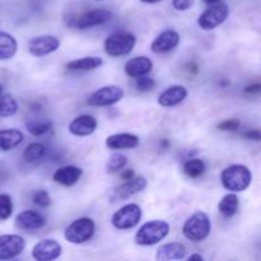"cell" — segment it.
I'll return each mask as SVG.
<instances>
[{
	"instance_id": "1",
	"label": "cell",
	"mask_w": 261,
	"mask_h": 261,
	"mask_svg": "<svg viewBox=\"0 0 261 261\" xmlns=\"http://www.w3.org/2000/svg\"><path fill=\"white\" fill-rule=\"evenodd\" d=\"M222 185L231 193L245 191L252 181V173L244 165H232L224 168L221 173Z\"/></svg>"
},
{
	"instance_id": "2",
	"label": "cell",
	"mask_w": 261,
	"mask_h": 261,
	"mask_svg": "<svg viewBox=\"0 0 261 261\" xmlns=\"http://www.w3.org/2000/svg\"><path fill=\"white\" fill-rule=\"evenodd\" d=\"M170 233V224L166 221L153 219L147 222L135 233L134 241L139 246H153L162 241Z\"/></svg>"
},
{
	"instance_id": "3",
	"label": "cell",
	"mask_w": 261,
	"mask_h": 261,
	"mask_svg": "<svg viewBox=\"0 0 261 261\" xmlns=\"http://www.w3.org/2000/svg\"><path fill=\"white\" fill-rule=\"evenodd\" d=\"M212 231L211 218L204 212H196L189 217L182 226V233L193 242H200L209 236Z\"/></svg>"
},
{
	"instance_id": "4",
	"label": "cell",
	"mask_w": 261,
	"mask_h": 261,
	"mask_svg": "<svg viewBox=\"0 0 261 261\" xmlns=\"http://www.w3.org/2000/svg\"><path fill=\"white\" fill-rule=\"evenodd\" d=\"M137 38L133 33L121 31L110 35L105 40V53L111 58H119V56L127 55L134 48Z\"/></svg>"
},
{
	"instance_id": "5",
	"label": "cell",
	"mask_w": 261,
	"mask_h": 261,
	"mask_svg": "<svg viewBox=\"0 0 261 261\" xmlns=\"http://www.w3.org/2000/svg\"><path fill=\"white\" fill-rule=\"evenodd\" d=\"M94 231H96V224H94L93 219L83 217V218H78L66 227L64 237L70 244L81 245L89 241L93 237Z\"/></svg>"
},
{
	"instance_id": "6",
	"label": "cell",
	"mask_w": 261,
	"mask_h": 261,
	"mask_svg": "<svg viewBox=\"0 0 261 261\" xmlns=\"http://www.w3.org/2000/svg\"><path fill=\"white\" fill-rule=\"evenodd\" d=\"M228 14L229 7L226 3H213L198 18V25L204 31H212L226 22Z\"/></svg>"
},
{
	"instance_id": "7",
	"label": "cell",
	"mask_w": 261,
	"mask_h": 261,
	"mask_svg": "<svg viewBox=\"0 0 261 261\" xmlns=\"http://www.w3.org/2000/svg\"><path fill=\"white\" fill-rule=\"evenodd\" d=\"M142 219V208L138 204H127L120 208L116 213L112 216L111 223L116 229H132L139 224Z\"/></svg>"
},
{
	"instance_id": "8",
	"label": "cell",
	"mask_w": 261,
	"mask_h": 261,
	"mask_svg": "<svg viewBox=\"0 0 261 261\" xmlns=\"http://www.w3.org/2000/svg\"><path fill=\"white\" fill-rule=\"evenodd\" d=\"M124 89L119 86H105L102 88L97 89L96 92L89 96L88 105L89 106L96 107H103V106H111V105L117 103L124 98Z\"/></svg>"
},
{
	"instance_id": "9",
	"label": "cell",
	"mask_w": 261,
	"mask_h": 261,
	"mask_svg": "<svg viewBox=\"0 0 261 261\" xmlns=\"http://www.w3.org/2000/svg\"><path fill=\"white\" fill-rule=\"evenodd\" d=\"M59 47H60V40L51 35L37 36V37L31 38L28 42V51L31 55L36 56V58L50 55V54L58 51Z\"/></svg>"
},
{
	"instance_id": "10",
	"label": "cell",
	"mask_w": 261,
	"mask_h": 261,
	"mask_svg": "<svg viewBox=\"0 0 261 261\" xmlns=\"http://www.w3.org/2000/svg\"><path fill=\"white\" fill-rule=\"evenodd\" d=\"M147 178L144 176H133L129 180H125L124 184L115 188L111 193L112 200H126L135 194L140 193L147 188Z\"/></svg>"
},
{
	"instance_id": "11",
	"label": "cell",
	"mask_w": 261,
	"mask_h": 261,
	"mask_svg": "<svg viewBox=\"0 0 261 261\" xmlns=\"http://www.w3.org/2000/svg\"><path fill=\"white\" fill-rule=\"evenodd\" d=\"M112 18V13L107 9H93L89 12L83 13L82 15L76 17L73 22L70 23L73 27L79 28V30H87V28L96 27V25H102L109 22Z\"/></svg>"
},
{
	"instance_id": "12",
	"label": "cell",
	"mask_w": 261,
	"mask_h": 261,
	"mask_svg": "<svg viewBox=\"0 0 261 261\" xmlns=\"http://www.w3.org/2000/svg\"><path fill=\"white\" fill-rule=\"evenodd\" d=\"M24 239L19 234H2L0 236V260H12L19 256L24 250Z\"/></svg>"
},
{
	"instance_id": "13",
	"label": "cell",
	"mask_w": 261,
	"mask_h": 261,
	"mask_svg": "<svg viewBox=\"0 0 261 261\" xmlns=\"http://www.w3.org/2000/svg\"><path fill=\"white\" fill-rule=\"evenodd\" d=\"M63 247L55 240H41L33 246L32 257L37 261H51L61 256Z\"/></svg>"
},
{
	"instance_id": "14",
	"label": "cell",
	"mask_w": 261,
	"mask_h": 261,
	"mask_svg": "<svg viewBox=\"0 0 261 261\" xmlns=\"http://www.w3.org/2000/svg\"><path fill=\"white\" fill-rule=\"evenodd\" d=\"M180 42V35L175 30H166L153 40L150 50L154 54H166L176 47Z\"/></svg>"
},
{
	"instance_id": "15",
	"label": "cell",
	"mask_w": 261,
	"mask_h": 261,
	"mask_svg": "<svg viewBox=\"0 0 261 261\" xmlns=\"http://www.w3.org/2000/svg\"><path fill=\"white\" fill-rule=\"evenodd\" d=\"M15 226L22 231H37L46 226V218L36 211H23L15 218Z\"/></svg>"
},
{
	"instance_id": "16",
	"label": "cell",
	"mask_w": 261,
	"mask_h": 261,
	"mask_svg": "<svg viewBox=\"0 0 261 261\" xmlns=\"http://www.w3.org/2000/svg\"><path fill=\"white\" fill-rule=\"evenodd\" d=\"M96 117L92 115H81V116L75 117L73 121L69 124V132L75 137H88V135L93 134L97 129Z\"/></svg>"
},
{
	"instance_id": "17",
	"label": "cell",
	"mask_w": 261,
	"mask_h": 261,
	"mask_svg": "<svg viewBox=\"0 0 261 261\" xmlns=\"http://www.w3.org/2000/svg\"><path fill=\"white\" fill-rule=\"evenodd\" d=\"M186 97H188V89L184 86L176 84V86L168 87L167 89H165L160 94L158 103L162 107H173L180 105L182 101H185Z\"/></svg>"
},
{
	"instance_id": "18",
	"label": "cell",
	"mask_w": 261,
	"mask_h": 261,
	"mask_svg": "<svg viewBox=\"0 0 261 261\" xmlns=\"http://www.w3.org/2000/svg\"><path fill=\"white\" fill-rule=\"evenodd\" d=\"M139 145V138L130 133H120V134L110 135L106 139V147L109 149H134Z\"/></svg>"
},
{
	"instance_id": "19",
	"label": "cell",
	"mask_w": 261,
	"mask_h": 261,
	"mask_svg": "<svg viewBox=\"0 0 261 261\" xmlns=\"http://www.w3.org/2000/svg\"><path fill=\"white\" fill-rule=\"evenodd\" d=\"M153 63L149 58L145 56H138V58H133L125 64V73L130 76V78H138V76L147 75L152 71Z\"/></svg>"
},
{
	"instance_id": "20",
	"label": "cell",
	"mask_w": 261,
	"mask_h": 261,
	"mask_svg": "<svg viewBox=\"0 0 261 261\" xmlns=\"http://www.w3.org/2000/svg\"><path fill=\"white\" fill-rule=\"evenodd\" d=\"M83 175V170L76 166H64L55 171L53 180L64 186H73L79 181Z\"/></svg>"
},
{
	"instance_id": "21",
	"label": "cell",
	"mask_w": 261,
	"mask_h": 261,
	"mask_svg": "<svg viewBox=\"0 0 261 261\" xmlns=\"http://www.w3.org/2000/svg\"><path fill=\"white\" fill-rule=\"evenodd\" d=\"M186 256V247L180 242H171V244L162 245L158 247L155 252V260L168 261V260H182Z\"/></svg>"
},
{
	"instance_id": "22",
	"label": "cell",
	"mask_w": 261,
	"mask_h": 261,
	"mask_svg": "<svg viewBox=\"0 0 261 261\" xmlns=\"http://www.w3.org/2000/svg\"><path fill=\"white\" fill-rule=\"evenodd\" d=\"M24 139V135L18 129L0 130V150L8 152L14 149Z\"/></svg>"
},
{
	"instance_id": "23",
	"label": "cell",
	"mask_w": 261,
	"mask_h": 261,
	"mask_svg": "<svg viewBox=\"0 0 261 261\" xmlns=\"http://www.w3.org/2000/svg\"><path fill=\"white\" fill-rule=\"evenodd\" d=\"M103 64L102 58L98 56H86L82 59H75L66 64V69L69 70H81V71H89L99 68Z\"/></svg>"
},
{
	"instance_id": "24",
	"label": "cell",
	"mask_w": 261,
	"mask_h": 261,
	"mask_svg": "<svg viewBox=\"0 0 261 261\" xmlns=\"http://www.w3.org/2000/svg\"><path fill=\"white\" fill-rule=\"evenodd\" d=\"M18 50V42L10 33L0 31V61L9 60Z\"/></svg>"
},
{
	"instance_id": "25",
	"label": "cell",
	"mask_w": 261,
	"mask_h": 261,
	"mask_svg": "<svg viewBox=\"0 0 261 261\" xmlns=\"http://www.w3.org/2000/svg\"><path fill=\"white\" fill-rule=\"evenodd\" d=\"M240 206V199L236 193H229L221 199L218 204V211L226 218H231L237 213Z\"/></svg>"
},
{
	"instance_id": "26",
	"label": "cell",
	"mask_w": 261,
	"mask_h": 261,
	"mask_svg": "<svg viewBox=\"0 0 261 261\" xmlns=\"http://www.w3.org/2000/svg\"><path fill=\"white\" fill-rule=\"evenodd\" d=\"M18 112V102L12 94H0V117H10Z\"/></svg>"
},
{
	"instance_id": "27",
	"label": "cell",
	"mask_w": 261,
	"mask_h": 261,
	"mask_svg": "<svg viewBox=\"0 0 261 261\" xmlns=\"http://www.w3.org/2000/svg\"><path fill=\"white\" fill-rule=\"evenodd\" d=\"M53 122L50 120H30L25 122V129L33 137H41L50 132Z\"/></svg>"
},
{
	"instance_id": "28",
	"label": "cell",
	"mask_w": 261,
	"mask_h": 261,
	"mask_svg": "<svg viewBox=\"0 0 261 261\" xmlns=\"http://www.w3.org/2000/svg\"><path fill=\"white\" fill-rule=\"evenodd\" d=\"M184 172L191 178L200 177L205 172V163L200 158H190L184 165Z\"/></svg>"
},
{
	"instance_id": "29",
	"label": "cell",
	"mask_w": 261,
	"mask_h": 261,
	"mask_svg": "<svg viewBox=\"0 0 261 261\" xmlns=\"http://www.w3.org/2000/svg\"><path fill=\"white\" fill-rule=\"evenodd\" d=\"M45 150V145L41 144V143H31L23 152V160L30 163L36 162V161L41 160L43 157Z\"/></svg>"
},
{
	"instance_id": "30",
	"label": "cell",
	"mask_w": 261,
	"mask_h": 261,
	"mask_svg": "<svg viewBox=\"0 0 261 261\" xmlns=\"http://www.w3.org/2000/svg\"><path fill=\"white\" fill-rule=\"evenodd\" d=\"M127 158L126 155L121 154V153H114L111 157L109 158L106 163V171L109 173H116L121 171L122 168L126 166Z\"/></svg>"
},
{
	"instance_id": "31",
	"label": "cell",
	"mask_w": 261,
	"mask_h": 261,
	"mask_svg": "<svg viewBox=\"0 0 261 261\" xmlns=\"http://www.w3.org/2000/svg\"><path fill=\"white\" fill-rule=\"evenodd\" d=\"M13 214V201L8 194H0V221H7Z\"/></svg>"
},
{
	"instance_id": "32",
	"label": "cell",
	"mask_w": 261,
	"mask_h": 261,
	"mask_svg": "<svg viewBox=\"0 0 261 261\" xmlns=\"http://www.w3.org/2000/svg\"><path fill=\"white\" fill-rule=\"evenodd\" d=\"M32 201L36 205L41 206V208H47V206L51 205V196L47 191L41 189V190H37L33 193Z\"/></svg>"
},
{
	"instance_id": "33",
	"label": "cell",
	"mask_w": 261,
	"mask_h": 261,
	"mask_svg": "<svg viewBox=\"0 0 261 261\" xmlns=\"http://www.w3.org/2000/svg\"><path fill=\"white\" fill-rule=\"evenodd\" d=\"M135 87H137L138 91L140 92L152 91V89L155 87V81L147 75L138 76V78H135Z\"/></svg>"
},
{
	"instance_id": "34",
	"label": "cell",
	"mask_w": 261,
	"mask_h": 261,
	"mask_svg": "<svg viewBox=\"0 0 261 261\" xmlns=\"http://www.w3.org/2000/svg\"><path fill=\"white\" fill-rule=\"evenodd\" d=\"M240 125H241V122L239 119H228L218 124V129L222 132H236Z\"/></svg>"
},
{
	"instance_id": "35",
	"label": "cell",
	"mask_w": 261,
	"mask_h": 261,
	"mask_svg": "<svg viewBox=\"0 0 261 261\" xmlns=\"http://www.w3.org/2000/svg\"><path fill=\"white\" fill-rule=\"evenodd\" d=\"M195 4V0H172V7L178 12L190 9Z\"/></svg>"
},
{
	"instance_id": "36",
	"label": "cell",
	"mask_w": 261,
	"mask_h": 261,
	"mask_svg": "<svg viewBox=\"0 0 261 261\" xmlns=\"http://www.w3.org/2000/svg\"><path fill=\"white\" fill-rule=\"evenodd\" d=\"M245 137H246L247 139H252V140H256V142H259V140H260V132H259V130H251V132L245 133Z\"/></svg>"
},
{
	"instance_id": "37",
	"label": "cell",
	"mask_w": 261,
	"mask_h": 261,
	"mask_svg": "<svg viewBox=\"0 0 261 261\" xmlns=\"http://www.w3.org/2000/svg\"><path fill=\"white\" fill-rule=\"evenodd\" d=\"M260 89H261V84L256 83V84H252V86H247L246 88H245V92H246V93H259Z\"/></svg>"
},
{
	"instance_id": "38",
	"label": "cell",
	"mask_w": 261,
	"mask_h": 261,
	"mask_svg": "<svg viewBox=\"0 0 261 261\" xmlns=\"http://www.w3.org/2000/svg\"><path fill=\"white\" fill-rule=\"evenodd\" d=\"M133 176H134V171L133 170H126L121 173L122 180H129V178H132Z\"/></svg>"
},
{
	"instance_id": "39",
	"label": "cell",
	"mask_w": 261,
	"mask_h": 261,
	"mask_svg": "<svg viewBox=\"0 0 261 261\" xmlns=\"http://www.w3.org/2000/svg\"><path fill=\"white\" fill-rule=\"evenodd\" d=\"M189 260H199V261H203L204 257L201 256V255H199V254H194V255H190V256H189Z\"/></svg>"
},
{
	"instance_id": "40",
	"label": "cell",
	"mask_w": 261,
	"mask_h": 261,
	"mask_svg": "<svg viewBox=\"0 0 261 261\" xmlns=\"http://www.w3.org/2000/svg\"><path fill=\"white\" fill-rule=\"evenodd\" d=\"M142 3H145V4H155V3H160L162 0H140Z\"/></svg>"
},
{
	"instance_id": "41",
	"label": "cell",
	"mask_w": 261,
	"mask_h": 261,
	"mask_svg": "<svg viewBox=\"0 0 261 261\" xmlns=\"http://www.w3.org/2000/svg\"><path fill=\"white\" fill-rule=\"evenodd\" d=\"M203 3H205V4H213V3H217V2H221V0H201Z\"/></svg>"
},
{
	"instance_id": "42",
	"label": "cell",
	"mask_w": 261,
	"mask_h": 261,
	"mask_svg": "<svg viewBox=\"0 0 261 261\" xmlns=\"http://www.w3.org/2000/svg\"><path fill=\"white\" fill-rule=\"evenodd\" d=\"M2 93H3V86L0 84V94H2Z\"/></svg>"
},
{
	"instance_id": "43",
	"label": "cell",
	"mask_w": 261,
	"mask_h": 261,
	"mask_svg": "<svg viewBox=\"0 0 261 261\" xmlns=\"http://www.w3.org/2000/svg\"><path fill=\"white\" fill-rule=\"evenodd\" d=\"M97 2H102V0H97Z\"/></svg>"
}]
</instances>
